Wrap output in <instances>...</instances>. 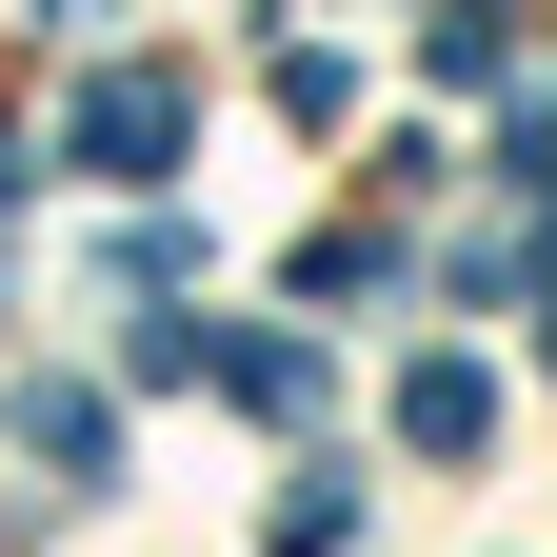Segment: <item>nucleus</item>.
I'll return each mask as SVG.
<instances>
[{
    "mask_svg": "<svg viewBox=\"0 0 557 557\" xmlns=\"http://www.w3.org/2000/svg\"><path fill=\"white\" fill-rule=\"evenodd\" d=\"M199 379L259 398V418H299V398H319V338H199Z\"/></svg>",
    "mask_w": 557,
    "mask_h": 557,
    "instance_id": "nucleus-4",
    "label": "nucleus"
},
{
    "mask_svg": "<svg viewBox=\"0 0 557 557\" xmlns=\"http://www.w3.org/2000/svg\"><path fill=\"white\" fill-rule=\"evenodd\" d=\"M180 139H199V81H180V60H100L81 120H60V160H81V180H180Z\"/></svg>",
    "mask_w": 557,
    "mask_h": 557,
    "instance_id": "nucleus-1",
    "label": "nucleus"
},
{
    "mask_svg": "<svg viewBox=\"0 0 557 557\" xmlns=\"http://www.w3.org/2000/svg\"><path fill=\"white\" fill-rule=\"evenodd\" d=\"M21 458L100 478V458H120V398H100V379H40V398H21Z\"/></svg>",
    "mask_w": 557,
    "mask_h": 557,
    "instance_id": "nucleus-3",
    "label": "nucleus"
},
{
    "mask_svg": "<svg viewBox=\"0 0 557 557\" xmlns=\"http://www.w3.org/2000/svg\"><path fill=\"white\" fill-rule=\"evenodd\" d=\"M398 438L418 458H478V438H498V379H478V359H418L398 379Z\"/></svg>",
    "mask_w": 557,
    "mask_h": 557,
    "instance_id": "nucleus-2",
    "label": "nucleus"
}]
</instances>
